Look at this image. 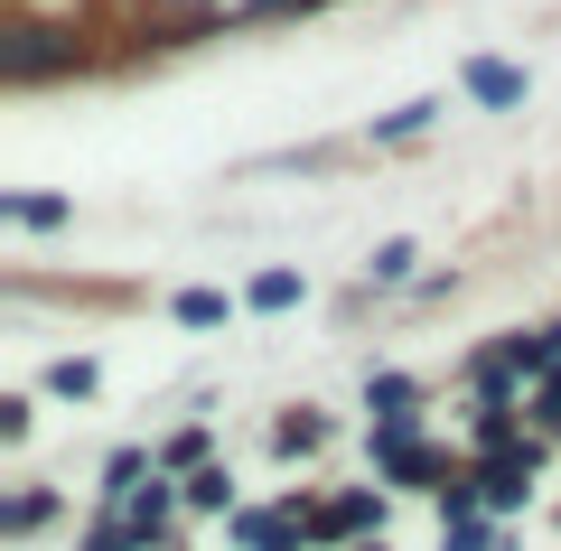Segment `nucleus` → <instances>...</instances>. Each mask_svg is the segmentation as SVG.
<instances>
[{
	"mask_svg": "<svg viewBox=\"0 0 561 551\" xmlns=\"http://www.w3.org/2000/svg\"><path fill=\"white\" fill-rule=\"evenodd\" d=\"M290 299H300V272H262L253 280V309H290Z\"/></svg>",
	"mask_w": 561,
	"mask_h": 551,
	"instance_id": "obj_3",
	"label": "nucleus"
},
{
	"mask_svg": "<svg viewBox=\"0 0 561 551\" xmlns=\"http://www.w3.org/2000/svg\"><path fill=\"white\" fill-rule=\"evenodd\" d=\"M468 94L496 103V113H515V103H524V76H515L505 57H468Z\"/></svg>",
	"mask_w": 561,
	"mask_h": 551,
	"instance_id": "obj_1",
	"label": "nucleus"
},
{
	"mask_svg": "<svg viewBox=\"0 0 561 551\" xmlns=\"http://www.w3.org/2000/svg\"><path fill=\"white\" fill-rule=\"evenodd\" d=\"M10 225H66V197H10Z\"/></svg>",
	"mask_w": 561,
	"mask_h": 551,
	"instance_id": "obj_5",
	"label": "nucleus"
},
{
	"mask_svg": "<svg viewBox=\"0 0 561 551\" xmlns=\"http://www.w3.org/2000/svg\"><path fill=\"white\" fill-rule=\"evenodd\" d=\"M431 113H440V103H402V113H383L375 131H383V140H402V131H421V122H431Z\"/></svg>",
	"mask_w": 561,
	"mask_h": 551,
	"instance_id": "obj_6",
	"label": "nucleus"
},
{
	"mask_svg": "<svg viewBox=\"0 0 561 551\" xmlns=\"http://www.w3.org/2000/svg\"><path fill=\"white\" fill-rule=\"evenodd\" d=\"M84 551H122V532H113V524H94V532H84Z\"/></svg>",
	"mask_w": 561,
	"mask_h": 551,
	"instance_id": "obj_8",
	"label": "nucleus"
},
{
	"mask_svg": "<svg viewBox=\"0 0 561 551\" xmlns=\"http://www.w3.org/2000/svg\"><path fill=\"white\" fill-rule=\"evenodd\" d=\"M47 383H57L66 402H84V393H94V365H84V355H57V365H47Z\"/></svg>",
	"mask_w": 561,
	"mask_h": 551,
	"instance_id": "obj_2",
	"label": "nucleus"
},
{
	"mask_svg": "<svg viewBox=\"0 0 561 551\" xmlns=\"http://www.w3.org/2000/svg\"><path fill=\"white\" fill-rule=\"evenodd\" d=\"M47 514H57V495H20V505H10V532H38Z\"/></svg>",
	"mask_w": 561,
	"mask_h": 551,
	"instance_id": "obj_7",
	"label": "nucleus"
},
{
	"mask_svg": "<svg viewBox=\"0 0 561 551\" xmlns=\"http://www.w3.org/2000/svg\"><path fill=\"white\" fill-rule=\"evenodd\" d=\"M179 318H187V328H225V290H187Z\"/></svg>",
	"mask_w": 561,
	"mask_h": 551,
	"instance_id": "obj_4",
	"label": "nucleus"
}]
</instances>
